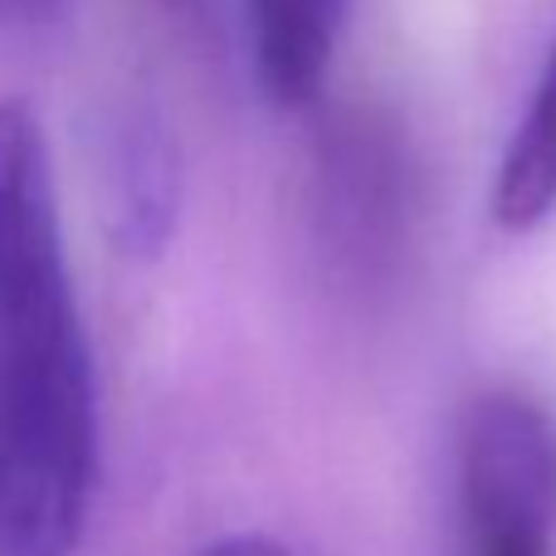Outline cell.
Instances as JSON below:
<instances>
[{
    "label": "cell",
    "instance_id": "1",
    "mask_svg": "<svg viewBox=\"0 0 556 556\" xmlns=\"http://www.w3.org/2000/svg\"><path fill=\"white\" fill-rule=\"evenodd\" d=\"M98 489V371L59 225L54 152L0 98V556H78Z\"/></svg>",
    "mask_w": 556,
    "mask_h": 556
},
{
    "label": "cell",
    "instance_id": "2",
    "mask_svg": "<svg viewBox=\"0 0 556 556\" xmlns=\"http://www.w3.org/2000/svg\"><path fill=\"white\" fill-rule=\"evenodd\" d=\"M459 513L469 556H552L556 425L522 391H483L464 410Z\"/></svg>",
    "mask_w": 556,
    "mask_h": 556
},
{
    "label": "cell",
    "instance_id": "3",
    "mask_svg": "<svg viewBox=\"0 0 556 556\" xmlns=\"http://www.w3.org/2000/svg\"><path fill=\"white\" fill-rule=\"evenodd\" d=\"M356 0H244L250 59L278 108H303L327 88Z\"/></svg>",
    "mask_w": 556,
    "mask_h": 556
},
{
    "label": "cell",
    "instance_id": "4",
    "mask_svg": "<svg viewBox=\"0 0 556 556\" xmlns=\"http://www.w3.org/2000/svg\"><path fill=\"white\" fill-rule=\"evenodd\" d=\"M489 205L498 230L508 235H528L556 215V39L498 156Z\"/></svg>",
    "mask_w": 556,
    "mask_h": 556
},
{
    "label": "cell",
    "instance_id": "5",
    "mask_svg": "<svg viewBox=\"0 0 556 556\" xmlns=\"http://www.w3.org/2000/svg\"><path fill=\"white\" fill-rule=\"evenodd\" d=\"M201 556H293L283 542L264 538V532H235V538H220L211 542Z\"/></svg>",
    "mask_w": 556,
    "mask_h": 556
},
{
    "label": "cell",
    "instance_id": "6",
    "mask_svg": "<svg viewBox=\"0 0 556 556\" xmlns=\"http://www.w3.org/2000/svg\"><path fill=\"white\" fill-rule=\"evenodd\" d=\"M59 10V0H0V25H39Z\"/></svg>",
    "mask_w": 556,
    "mask_h": 556
}]
</instances>
